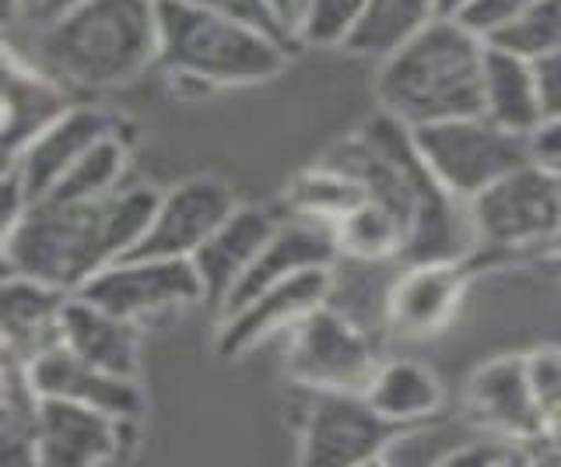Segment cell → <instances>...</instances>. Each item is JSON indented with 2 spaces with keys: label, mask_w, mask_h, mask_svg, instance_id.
Instances as JSON below:
<instances>
[{
  "label": "cell",
  "mask_w": 561,
  "mask_h": 467,
  "mask_svg": "<svg viewBox=\"0 0 561 467\" xmlns=\"http://www.w3.org/2000/svg\"><path fill=\"white\" fill-rule=\"evenodd\" d=\"M158 197L162 194L148 183H123L110 197L88 204L35 201L25 218L4 232V274L81 292L88 278L140 243Z\"/></svg>",
  "instance_id": "obj_1"
},
{
  "label": "cell",
  "mask_w": 561,
  "mask_h": 467,
  "mask_svg": "<svg viewBox=\"0 0 561 467\" xmlns=\"http://www.w3.org/2000/svg\"><path fill=\"white\" fill-rule=\"evenodd\" d=\"M25 43L22 54L70 92L119 89L158 64V0H84Z\"/></svg>",
  "instance_id": "obj_2"
},
{
  "label": "cell",
  "mask_w": 561,
  "mask_h": 467,
  "mask_svg": "<svg viewBox=\"0 0 561 467\" xmlns=\"http://www.w3.org/2000/svg\"><path fill=\"white\" fill-rule=\"evenodd\" d=\"M488 43L460 19H435L417 39L379 64V110L403 127L481 113Z\"/></svg>",
  "instance_id": "obj_3"
},
{
  "label": "cell",
  "mask_w": 561,
  "mask_h": 467,
  "mask_svg": "<svg viewBox=\"0 0 561 467\" xmlns=\"http://www.w3.org/2000/svg\"><path fill=\"white\" fill-rule=\"evenodd\" d=\"M158 67L180 92L204 95L263 84L274 81L288 64L291 43L183 0H158Z\"/></svg>",
  "instance_id": "obj_4"
},
{
  "label": "cell",
  "mask_w": 561,
  "mask_h": 467,
  "mask_svg": "<svg viewBox=\"0 0 561 467\" xmlns=\"http://www.w3.org/2000/svg\"><path fill=\"white\" fill-rule=\"evenodd\" d=\"M470 221L484 253H551L561 247V176L530 159L470 201Z\"/></svg>",
  "instance_id": "obj_5"
},
{
  "label": "cell",
  "mask_w": 561,
  "mask_h": 467,
  "mask_svg": "<svg viewBox=\"0 0 561 467\" xmlns=\"http://www.w3.org/2000/svg\"><path fill=\"white\" fill-rule=\"evenodd\" d=\"M411 134L435 180L467 204L513 169L537 159L534 137L505 130L484 113L425 124Z\"/></svg>",
  "instance_id": "obj_6"
},
{
  "label": "cell",
  "mask_w": 561,
  "mask_h": 467,
  "mask_svg": "<svg viewBox=\"0 0 561 467\" xmlns=\"http://www.w3.org/2000/svg\"><path fill=\"white\" fill-rule=\"evenodd\" d=\"M376 338L358 327L341 309L327 303L288 334L285 369L298 387L316 390H358L365 394L368 379L379 369Z\"/></svg>",
  "instance_id": "obj_7"
},
{
  "label": "cell",
  "mask_w": 561,
  "mask_h": 467,
  "mask_svg": "<svg viewBox=\"0 0 561 467\" xmlns=\"http://www.w3.org/2000/svg\"><path fill=\"white\" fill-rule=\"evenodd\" d=\"M78 296L145 327L148 320L175 317L190 306H204V285L193 261L127 253L110 267H102L95 278H88Z\"/></svg>",
  "instance_id": "obj_8"
},
{
  "label": "cell",
  "mask_w": 561,
  "mask_h": 467,
  "mask_svg": "<svg viewBox=\"0 0 561 467\" xmlns=\"http://www.w3.org/2000/svg\"><path fill=\"white\" fill-rule=\"evenodd\" d=\"M397 425L358 390H316L298 422V460L351 467L386 457Z\"/></svg>",
  "instance_id": "obj_9"
},
{
  "label": "cell",
  "mask_w": 561,
  "mask_h": 467,
  "mask_svg": "<svg viewBox=\"0 0 561 467\" xmlns=\"http://www.w3.org/2000/svg\"><path fill=\"white\" fill-rule=\"evenodd\" d=\"M330 288L333 267H312L256 292L253 299L225 309L215 338L218 355L242 358L245 352L260 349V344H267L277 334H291L312 309H320L330 299Z\"/></svg>",
  "instance_id": "obj_10"
},
{
  "label": "cell",
  "mask_w": 561,
  "mask_h": 467,
  "mask_svg": "<svg viewBox=\"0 0 561 467\" xmlns=\"http://www.w3.org/2000/svg\"><path fill=\"white\" fill-rule=\"evenodd\" d=\"M113 134H130V119H123L119 113L105 106L75 102V106L60 119H53L32 145H25L14 159H8L4 169L22 180L28 201L35 204L57 186V180L84 151H92L99 141H105V137H113Z\"/></svg>",
  "instance_id": "obj_11"
},
{
  "label": "cell",
  "mask_w": 561,
  "mask_h": 467,
  "mask_svg": "<svg viewBox=\"0 0 561 467\" xmlns=\"http://www.w3.org/2000/svg\"><path fill=\"white\" fill-rule=\"evenodd\" d=\"M239 207L232 186L215 176H190L183 183L169 186L158 197L154 218L148 232L130 253L140 257H175V261H190L207 236Z\"/></svg>",
  "instance_id": "obj_12"
},
{
  "label": "cell",
  "mask_w": 561,
  "mask_h": 467,
  "mask_svg": "<svg viewBox=\"0 0 561 467\" xmlns=\"http://www.w3.org/2000/svg\"><path fill=\"white\" fill-rule=\"evenodd\" d=\"M140 422L113 419L64 397H43L39 411V464L46 467H95L119 460L134 446Z\"/></svg>",
  "instance_id": "obj_13"
},
{
  "label": "cell",
  "mask_w": 561,
  "mask_h": 467,
  "mask_svg": "<svg viewBox=\"0 0 561 467\" xmlns=\"http://www.w3.org/2000/svg\"><path fill=\"white\" fill-rule=\"evenodd\" d=\"M467 292V261H408L386 292V323L400 338H435L453 323Z\"/></svg>",
  "instance_id": "obj_14"
},
{
  "label": "cell",
  "mask_w": 561,
  "mask_h": 467,
  "mask_svg": "<svg viewBox=\"0 0 561 467\" xmlns=\"http://www.w3.org/2000/svg\"><path fill=\"white\" fill-rule=\"evenodd\" d=\"M280 225V215L260 204H239L215 232L207 236V243L190 257L197 267V278L204 285V306L221 314L225 303L232 299V292L245 278V271L267 247V239Z\"/></svg>",
  "instance_id": "obj_15"
},
{
  "label": "cell",
  "mask_w": 561,
  "mask_h": 467,
  "mask_svg": "<svg viewBox=\"0 0 561 467\" xmlns=\"http://www.w3.org/2000/svg\"><path fill=\"white\" fill-rule=\"evenodd\" d=\"M28 369L43 397H64V401L99 408L127 422H140L145 414V390H140L137 376H119L95 362H84L67 344H53L28 362Z\"/></svg>",
  "instance_id": "obj_16"
},
{
  "label": "cell",
  "mask_w": 561,
  "mask_h": 467,
  "mask_svg": "<svg viewBox=\"0 0 561 467\" xmlns=\"http://www.w3.org/2000/svg\"><path fill=\"white\" fill-rule=\"evenodd\" d=\"M337 257H341V243H337V229H333L330 221L306 218V215H285L274 229V236L267 239V247L260 250V257L250 264V271H245L239 288L232 292V299L225 303V309L253 299L256 292L285 282L291 274H302L312 267H333Z\"/></svg>",
  "instance_id": "obj_17"
},
{
  "label": "cell",
  "mask_w": 561,
  "mask_h": 467,
  "mask_svg": "<svg viewBox=\"0 0 561 467\" xmlns=\"http://www.w3.org/2000/svg\"><path fill=\"white\" fill-rule=\"evenodd\" d=\"M75 106V92L39 64L28 60L11 39L4 43V162L32 145L53 119Z\"/></svg>",
  "instance_id": "obj_18"
},
{
  "label": "cell",
  "mask_w": 561,
  "mask_h": 467,
  "mask_svg": "<svg viewBox=\"0 0 561 467\" xmlns=\"http://www.w3.org/2000/svg\"><path fill=\"white\" fill-rule=\"evenodd\" d=\"M470 408L481 419V425L516 443L548 436V425H543L530 390V376H526V355L484 362L470 376Z\"/></svg>",
  "instance_id": "obj_19"
},
{
  "label": "cell",
  "mask_w": 561,
  "mask_h": 467,
  "mask_svg": "<svg viewBox=\"0 0 561 467\" xmlns=\"http://www.w3.org/2000/svg\"><path fill=\"white\" fill-rule=\"evenodd\" d=\"M70 296L75 292H64L49 282L25 278V274H4V292H0L4 352L32 362L53 344H60V323Z\"/></svg>",
  "instance_id": "obj_20"
},
{
  "label": "cell",
  "mask_w": 561,
  "mask_h": 467,
  "mask_svg": "<svg viewBox=\"0 0 561 467\" xmlns=\"http://www.w3.org/2000/svg\"><path fill=\"white\" fill-rule=\"evenodd\" d=\"M60 344H67L84 362H95V366L119 376L140 373V323L110 314L105 306L78 296V292L64 309Z\"/></svg>",
  "instance_id": "obj_21"
},
{
  "label": "cell",
  "mask_w": 561,
  "mask_h": 467,
  "mask_svg": "<svg viewBox=\"0 0 561 467\" xmlns=\"http://www.w3.org/2000/svg\"><path fill=\"white\" fill-rule=\"evenodd\" d=\"M481 113L505 130L534 137L543 127L534 60H523L516 54H505L499 46H488Z\"/></svg>",
  "instance_id": "obj_22"
},
{
  "label": "cell",
  "mask_w": 561,
  "mask_h": 467,
  "mask_svg": "<svg viewBox=\"0 0 561 467\" xmlns=\"http://www.w3.org/2000/svg\"><path fill=\"white\" fill-rule=\"evenodd\" d=\"M365 397L397 429L428 422L443 411V384L425 362L414 358H382L368 379Z\"/></svg>",
  "instance_id": "obj_23"
},
{
  "label": "cell",
  "mask_w": 561,
  "mask_h": 467,
  "mask_svg": "<svg viewBox=\"0 0 561 467\" xmlns=\"http://www.w3.org/2000/svg\"><path fill=\"white\" fill-rule=\"evenodd\" d=\"M435 19H443L438 0H365V11L344 43V54L382 64L417 39Z\"/></svg>",
  "instance_id": "obj_24"
},
{
  "label": "cell",
  "mask_w": 561,
  "mask_h": 467,
  "mask_svg": "<svg viewBox=\"0 0 561 467\" xmlns=\"http://www.w3.org/2000/svg\"><path fill=\"white\" fill-rule=\"evenodd\" d=\"M0 440H4L8 464H39V411L43 394L35 387L25 358L4 352L0 369Z\"/></svg>",
  "instance_id": "obj_25"
},
{
  "label": "cell",
  "mask_w": 561,
  "mask_h": 467,
  "mask_svg": "<svg viewBox=\"0 0 561 467\" xmlns=\"http://www.w3.org/2000/svg\"><path fill=\"white\" fill-rule=\"evenodd\" d=\"M130 141H134V134H113V137H105V141H99L92 151H84L81 159L64 172L57 186H53L43 201L88 204V201L110 197L113 190L123 186V176H127Z\"/></svg>",
  "instance_id": "obj_26"
},
{
  "label": "cell",
  "mask_w": 561,
  "mask_h": 467,
  "mask_svg": "<svg viewBox=\"0 0 561 467\" xmlns=\"http://www.w3.org/2000/svg\"><path fill=\"white\" fill-rule=\"evenodd\" d=\"M333 229H337L341 253L355 261H390L408 250V221L373 197L351 207Z\"/></svg>",
  "instance_id": "obj_27"
},
{
  "label": "cell",
  "mask_w": 561,
  "mask_h": 467,
  "mask_svg": "<svg viewBox=\"0 0 561 467\" xmlns=\"http://www.w3.org/2000/svg\"><path fill=\"white\" fill-rule=\"evenodd\" d=\"M362 201H365L362 183L330 159H320L312 169L298 172V176L288 183L291 215L320 218L330 225H337L351 207L362 204Z\"/></svg>",
  "instance_id": "obj_28"
},
{
  "label": "cell",
  "mask_w": 561,
  "mask_h": 467,
  "mask_svg": "<svg viewBox=\"0 0 561 467\" xmlns=\"http://www.w3.org/2000/svg\"><path fill=\"white\" fill-rule=\"evenodd\" d=\"M362 11L365 0H298L295 43L316 49H344Z\"/></svg>",
  "instance_id": "obj_29"
},
{
  "label": "cell",
  "mask_w": 561,
  "mask_h": 467,
  "mask_svg": "<svg viewBox=\"0 0 561 467\" xmlns=\"http://www.w3.org/2000/svg\"><path fill=\"white\" fill-rule=\"evenodd\" d=\"M488 46H499L523 60H540L554 54L561 46V0H537L513 25H505L495 39H488Z\"/></svg>",
  "instance_id": "obj_30"
},
{
  "label": "cell",
  "mask_w": 561,
  "mask_h": 467,
  "mask_svg": "<svg viewBox=\"0 0 561 467\" xmlns=\"http://www.w3.org/2000/svg\"><path fill=\"white\" fill-rule=\"evenodd\" d=\"M526 376H530L534 401L548 432L561 429V349H540L526 355Z\"/></svg>",
  "instance_id": "obj_31"
},
{
  "label": "cell",
  "mask_w": 561,
  "mask_h": 467,
  "mask_svg": "<svg viewBox=\"0 0 561 467\" xmlns=\"http://www.w3.org/2000/svg\"><path fill=\"white\" fill-rule=\"evenodd\" d=\"M183 4H197L204 11H215V14H225V19H236V22H245L260 32H271V36L285 39L291 46L295 43V32L291 25L280 19V11L271 4V0H183Z\"/></svg>",
  "instance_id": "obj_32"
},
{
  "label": "cell",
  "mask_w": 561,
  "mask_h": 467,
  "mask_svg": "<svg viewBox=\"0 0 561 467\" xmlns=\"http://www.w3.org/2000/svg\"><path fill=\"white\" fill-rule=\"evenodd\" d=\"M534 4L537 0H470L456 19L488 43V39H495L505 25H513L523 11H530Z\"/></svg>",
  "instance_id": "obj_33"
},
{
  "label": "cell",
  "mask_w": 561,
  "mask_h": 467,
  "mask_svg": "<svg viewBox=\"0 0 561 467\" xmlns=\"http://www.w3.org/2000/svg\"><path fill=\"white\" fill-rule=\"evenodd\" d=\"M84 0H8V36H14L18 29L32 36V32L49 29L53 22H60L64 14H70L75 8H81Z\"/></svg>",
  "instance_id": "obj_34"
},
{
  "label": "cell",
  "mask_w": 561,
  "mask_h": 467,
  "mask_svg": "<svg viewBox=\"0 0 561 467\" xmlns=\"http://www.w3.org/2000/svg\"><path fill=\"white\" fill-rule=\"evenodd\" d=\"M534 75H537V92H540V110H543V124L561 116V46L554 54L534 60Z\"/></svg>",
  "instance_id": "obj_35"
},
{
  "label": "cell",
  "mask_w": 561,
  "mask_h": 467,
  "mask_svg": "<svg viewBox=\"0 0 561 467\" xmlns=\"http://www.w3.org/2000/svg\"><path fill=\"white\" fill-rule=\"evenodd\" d=\"M534 155L540 162H548L554 172H561V116L548 119V124L534 134Z\"/></svg>",
  "instance_id": "obj_36"
},
{
  "label": "cell",
  "mask_w": 561,
  "mask_h": 467,
  "mask_svg": "<svg viewBox=\"0 0 561 467\" xmlns=\"http://www.w3.org/2000/svg\"><path fill=\"white\" fill-rule=\"evenodd\" d=\"M271 4L280 11V19H285L295 32V14H298V0H271Z\"/></svg>",
  "instance_id": "obj_37"
},
{
  "label": "cell",
  "mask_w": 561,
  "mask_h": 467,
  "mask_svg": "<svg viewBox=\"0 0 561 467\" xmlns=\"http://www.w3.org/2000/svg\"><path fill=\"white\" fill-rule=\"evenodd\" d=\"M467 4H470V0H438V8H443L446 19H456V14H460Z\"/></svg>",
  "instance_id": "obj_38"
},
{
  "label": "cell",
  "mask_w": 561,
  "mask_h": 467,
  "mask_svg": "<svg viewBox=\"0 0 561 467\" xmlns=\"http://www.w3.org/2000/svg\"><path fill=\"white\" fill-rule=\"evenodd\" d=\"M548 264H551V271H554V274H558V278H561V247L548 253Z\"/></svg>",
  "instance_id": "obj_39"
},
{
  "label": "cell",
  "mask_w": 561,
  "mask_h": 467,
  "mask_svg": "<svg viewBox=\"0 0 561 467\" xmlns=\"http://www.w3.org/2000/svg\"><path fill=\"white\" fill-rule=\"evenodd\" d=\"M558 176H561V172H558Z\"/></svg>",
  "instance_id": "obj_40"
}]
</instances>
